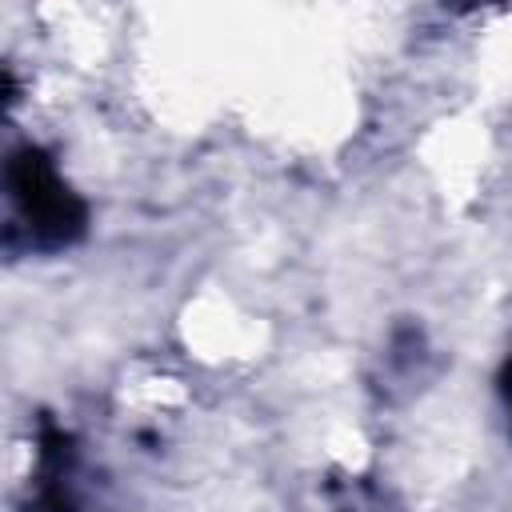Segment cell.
I'll return each mask as SVG.
<instances>
[{
    "label": "cell",
    "mask_w": 512,
    "mask_h": 512,
    "mask_svg": "<svg viewBox=\"0 0 512 512\" xmlns=\"http://www.w3.org/2000/svg\"><path fill=\"white\" fill-rule=\"evenodd\" d=\"M508 396H512V372H508Z\"/></svg>",
    "instance_id": "cell-2"
},
{
    "label": "cell",
    "mask_w": 512,
    "mask_h": 512,
    "mask_svg": "<svg viewBox=\"0 0 512 512\" xmlns=\"http://www.w3.org/2000/svg\"><path fill=\"white\" fill-rule=\"evenodd\" d=\"M12 184H16V196L28 212V220L40 232L68 236V228H76V204L68 200V192L60 188V180L52 176V168L40 156L20 160L12 168Z\"/></svg>",
    "instance_id": "cell-1"
}]
</instances>
